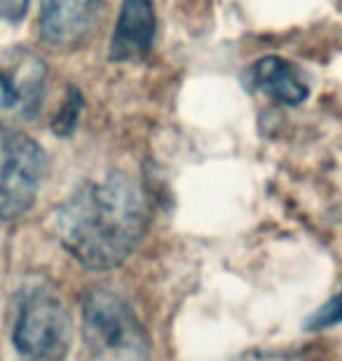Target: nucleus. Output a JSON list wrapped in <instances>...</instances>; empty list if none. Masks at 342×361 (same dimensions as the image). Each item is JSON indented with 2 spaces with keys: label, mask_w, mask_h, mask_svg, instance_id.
<instances>
[{
  "label": "nucleus",
  "mask_w": 342,
  "mask_h": 361,
  "mask_svg": "<svg viewBox=\"0 0 342 361\" xmlns=\"http://www.w3.org/2000/svg\"><path fill=\"white\" fill-rule=\"evenodd\" d=\"M45 80L47 66L35 54H21L10 68L0 71V132H19L38 115Z\"/></svg>",
  "instance_id": "39448f33"
},
{
  "label": "nucleus",
  "mask_w": 342,
  "mask_h": 361,
  "mask_svg": "<svg viewBox=\"0 0 342 361\" xmlns=\"http://www.w3.org/2000/svg\"><path fill=\"white\" fill-rule=\"evenodd\" d=\"M28 7H31V0H0V21L17 24L26 17Z\"/></svg>",
  "instance_id": "9b49d317"
},
{
  "label": "nucleus",
  "mask_w": 342,
  "mask_h": 361,
  "mask_svg": "<svg viewBox=\"0 0 342 361\" xmlns=\"http://www.w3.org/2000/svg\"><path fill=\"white\" fill-rule=\"evenodd\" d=\"M47 171V155L24 132L5 136L0 160V221H17L35 204Z\"/></svg>",
  "instance_id": "20e7f679"
},
{
  "label": "nucleus",
  "mask_w": 342,
  "mask_h": 361,
  "mask_svg": "<svg viewBox=\"0 0 342 361\" xmlns=\"http://www.w3.org/2000/svg\"><path fill=\"white\" fill-rule=\"evenodd\" d=\"M155 5L152 0H122L111 38L113 61H138L150 52L155 40Z\"/></svg>",
  "instance_id": "0eeeda50"
},
{
  "label": "nucleus",
  "mask_w": 342,
  "mask_h": 361,
  "mask_svg": "<svg viewBox=\"0 0 342 361\" xmlns=\"http://www.w3.org/2000/svg\"><path fill=\"white\" fill-rule=\"evenodd\" d=\"M249 80L253 87H258L281 106H300L310 94L307 82L303 80L298 68L279 56H265L253 63Z\"/></svg>",
  "instance_id": "6e6552de"
},
{
  "label": "nucleus",
  "mask_w": 342,
  "mask_h": 361,
  "mask_svg": "<svg viewBox=\"0 0 342 361\" xmlns=\"http://www.w3.org/2000/svg\"><path fill=\"white\" fill-rule=\"evenodd\" d=\"M78 115H80V94L75 90H71L68 101L63 104L61 113L56 115V120H54V132L61 136L71 134V129L75 127V122H78Z\"/></svg>",
  "instance_id": "9d476101"
},
{
  "label": "nucleus",
  "mask_w": 342,
  "mask_h": 361,
  "mask_svg": "<svg viewBox=\"0 0 342 361\" xmlns=\"http://www.w3.org/2000/svg\"><path fill=\"white\" fill-rule=\"evenodd\" d=\"M83 338L97 361H148L150 341L125 298L92 288L83 300Z\"/></svg>",
  "instance_id": "f03ea898"
},
{
  "label": "nucleus",
  "mask_w": 342,
  "mask_h": 361,
  "mask_svg": "<svg viewBox=\"0 0 342 361\" xmlns=\"http://www.w3.org/2000/svg\"><path fill=\"white\" fill-rule=\"evenodd\" d=\"M106 0H42L38 31L52 49H78L90 38Z\"/></svg>",
  "instance_id": "423d86ee"
},
{
  "label": "nucleus",
  "mask_w": 342,
  "mask_h": 361,
  "mask_svg": "<svg viewBox=\"0 0 342 361\" xmlns=\"http://www.w3.org/2000/svg\"><path fill=\"white\" fill-rule=\"evenodd\" d=\"M148 223L143 188L122 171L87 180L54 216L63 249L90 270H113L125 263L145 237Z\"/></svg>",
  "instance_id": "f257e3e1"
},
{
  "label": "nucleus",
  "mask_w": 342,
  "mask_h": 361,
  "mask_svg": "<svg viewBox=\"0 0 342 361\" xmlns=\"http://www.w3.org/2000/svg\"><path fill=\"white\" fill-rule=\"evenodd\" d=\"M12 341L21 361L66 359L73 341V324L59 295L42 286L21 295Z\"/></svg>",
  "instance_id": "7ed1b4c3"
},
{
  "label": "nucleus",
  "mask_w": 342,
  "mask_h": 361,
  "mask_svg": "<svg viewBox=\"0 0 342 361\" xmlns=\"http://www.w3.org/2000/svg\"><path fill=\"white\" fill-rule=\"evenodd\" d=\"M336 324H342V291L338 295L326 302L324 307H319L314 314L307 319V329L310 331H322V329H331Z\"/></svg>",
  "instance_id": "1a4fd4ad"
}]
</instances>
